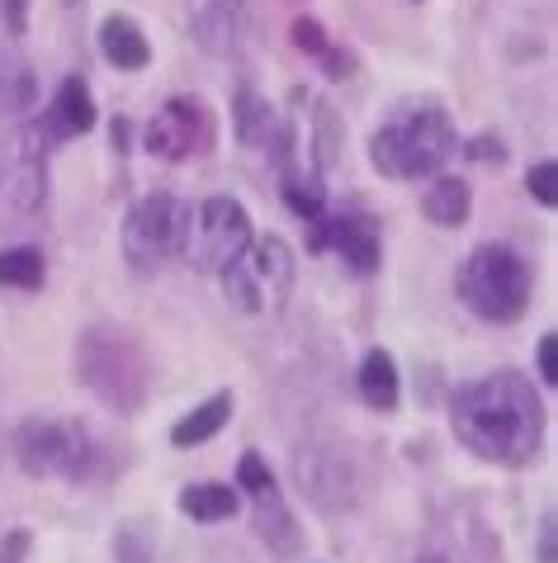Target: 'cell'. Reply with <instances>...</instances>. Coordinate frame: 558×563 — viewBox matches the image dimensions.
Masks as SVG:
<instances>
[{"instance_id": "cell-1", "label": "cell", "mask_w": 558, "mask_h": 563, "mask_svg": "<svg viewBox=\"0 0 558 563\" xmlns=\"http://www.w3.org/2000/svg\"><path fill=\"white\" fill-rule=\"evenodd\" d=\"M449 427L459 445L498 468H525L545 445V402L516 369L459 384L449 398Z\"/></svg>"}, {"instance_id": "cell-2", "label": "cell", "mask_w": 558, "mask_h": 563, "mask_svg": "<svg viewBox=\"0 0 558 563\" xmlns=\"http://www.w3.org/2000/svg\"><path fill=\"white\" fill-rule=\"evenodd\" d=\"M76 379L119 417H137L152 394V360L143 341L114 322H96L76 336Z\"/></svg>"}, {"instance_id": "cell-3", "label": "cell", "mask_w": 558, "mask_h": 563, "mask_svg": "<svg viewBox=\"0 0 558 563\" xmlns=\"http://www.w3.org/2000/svg\"><path fill=\"white\" fill-rule=\"evenodd\" d=\"M455 152H459V137L440 104H416L408 114L389 119L383 129H375V137H369V166L389 180L436 176Z\"/></svg>"}, {"instance_id": "cell-4", "label": "cell", "mask_w": 558, "mask_h": 563, "mask_svg": "<svg viewBox=\"0 0 558 563\" xmlns=\"http://www.w3.org/2000/svg\"><path fill=\"white\" fill-rule=\"evenodd\" d=\"M455 294L459 303L483 322H516L525 308H531L535 294V271L516 246L506 242H478L469 256H464L459 275H455Z\"/></svg>"}, {"instance_id": "cell-5", "label": "cell", "mask_w": 558, "mask_h": 563, "mask_svg": "<svg viewBox=\"0 0 558 563\" xmlns=\"http://www.w3.org/2000/svg\"><path fill=\"white\" fill-rule=\"evenodd\" d=\"M14 460L29 478H71L90 483L104 468V445L96 431L81 421H57V417H29L14 431Z\"/></svg>"}, {"instance_id": "cell-6", "label": "cell", "mask_w": 558, "mask_h": 563, "mask_svg": "<svg viewBox=\"0 0 558 563\" xmlns=\"http://www.w3.org/2000/svg\"><path fill=\"white\" fill-rule=\"evenodd\" d=\"M336 143H341V123L336 109L322 96L293 90V104L279 119V137H275V166H279V185L284 180H313L322 185V170L336 162Z\"/></svg>"}, {"instance_id": "cell-7", "label": "cell", "mask_w": 558, "mask_h": 563, "mask_svg": "<svg viewBox=\"0 0 558 563\" xmlns=\"http://www.w3.org/2000/svg\"><path fill=\"white\" fill-rule=\"evenodd\" d=\"M293 275H299V261H293V246L284 238H252L237 256L223 265V299L237 312H252V318H266L279 312L293 289Z\"/></svg>"}, {"instance_id": "cell-8", "label": "cell", "mask_w": 558, "mask_h": 563, "mask_svg": "<svg viewBox=\"0 0 558 563\" xmlns=\"http://www.w3.org/2000/svg\"><path fill=\"white\" fill-rule=\"evenodd\" d=\"M252 242V213L232 195H213L180 209L176 218V252L185 265L204 275H223V265Z\"/></svg>"}, {"instance_id": "cell-9", "label": "cell", "mask_w": 558, "mask_h": 563, "mask_svg": "<svg viewBox=\"0 0 558 563\" xmlns=\"http://www.w3.org/2000/svg\"><path fill=\"white\" fill-rule=\"evenodd\" d=\"M213 143H219V123H213V109L199 96H170L143 129V147L161 162L209 156Z\"/></svg>"}, {"instance_id": "cell-10", "label": "cell", "mask_w": 558, "mask_h": 563, "mask_svg": "<svg viewBox=\"0 0 558 563\" xmlns=\"http://www.w3.org/2000/svg\"><path fill=\"white\" fill-rule=\"evenodd\" d=\"M293 483L317 511H346L360 503V474L341 445L308 441L293 450Z\"/></svg>"}, {"instance_id": "cell-11", "label": "cell", "mask_w": 558, "mask_h": 563, "mask_svg": "<svg viewBox=\"0 0 558 563\" xmlns=\"http://www.w3.org/2000/svg\"><path fill=\"white\" fill-rule=\"evenodd\" d=\"M176 218H180V205L161 190L143 195L137 205L123 213V261H129L133 275H157L161 261L176 252Z\"/></svg>"}, {"instance_id": "cell-12", "label": "cell", "mask_w": 558, "mask_h": 563, "mask_svg": "<svg viewBox=\"0 0 558 563\" xmlns=\"http://www.w3.org/2000/svg\"><path fill=\"white\" fill-rule=\"evenodd\" d=\"M308 246L313 252H336L355 275H375L383 261V238L369 213H317Z\"/></svg>"}, {"instance_id": "cell-13", "label": "cell", "mask_w": 558, "mask_h": 563, "mask_svg": "<svg viewBox=\"0 0 558 563\" xmlns=\"http://www.w3.org/2000/svg\"><path fill=\"white\" fill-rule=\"evenodd\" d=\"M96 129V96H90V86L81 76H67V81L57 86V96L48 100L38 119V137H53V143H67V137H81Z\"/></svg>"}, {"instance_id": "cell-14", "label": "cell", "mask_w": 558, "mask_h": 563, "mask_svg": "<svg viewBox=\"0 0 558 563\" xmlns=\"http://www.w3.org/2000/svg\"><path fill=\"white\" fill-rule=\"evenodd\" d=\"M194 43L213 57H237L246 43V0H199L194 5Z\"/></svg>"}, {"instance_id": "cell-15", "label": "cell", "mask_w": 558, "mask_h": 563, "mask_svg": "<svg viewBox=\"0 0 558 563\" xmlns=\"http://www.w3.org/2000/svg\"><path fill=\"white\" fill-rule=\"evenodd\" d=\"M256 503V536L270 544V554L275 559H293L303 550V530H299V521H293V511L284 507V497H279V483L275 488H266V493H256L252 497Z\"/></svg>"}, {"instance_id": "cell-16", "label": "cell", "mask_w": 558, "mask_h": 563, "mask_svg": "<svg viewBox=\"0 0 558 563\" xmlns=\"http://www.w3.org/2000/svg\"><path fill=\"white\" fill-rule=\"evenodd\" d=\"M100 57L119 71H143L152 62V43H147L143 29H137V20H129V14H110V20L100 24Z\"/></svg>"}, {"instance_id": "cell-17", "label": "cell", "mask_w": 558, "mask_h": 563, "mask_svg": "<svg viewBox=\"0 0 558 563\" xmlns=\"http://www.w3.org/2000/svg\"><path fill=\"white\" fill-rule=\"evenodd\" d=\"M360 402L375 412H398L402 402V374H398V360L375 346L360 360Z\"/></svg>"}, {"instance_id": "cell-18", "label": "cell", "mask_w": 558, "mask_h": 563, "mask_svg": "<svg viewBox=\"0 0 558 563\" xmlns=\"http://www.w3.org/2000/svg\"><path fill=\"white\" fill-rule=\"evenodd\" d=\"M232 408H237V398L227 394H213V398H204L194 412H185L176 427H170V445L176 450H194V445H204V441H213L227 421H232Z\"/></svg>"}, {"instance_id": "cell-19", "label": "cell", "mask_w": 558, "mask_h": 563, "mask_svg": "<svg viewBox=\"0 0 558 563\" xmlns=\"http://www.w3.org/2000/svg\"><path fill=\"white\" fill-rule=\"evenodd\" d=\"M232 123H237L242 147H275V137H279V114L252 86L237 90V100H232Z\"/></svg>"}, {"instance_id": "cell-20", "label": "cell", "mask_w": 558, "mask_h": 563, "mask_svg": "<svg viewBox=\"0 0 558 563\" xmlns=\"http://www.w3.org/2000/svg\"><path fill=\"white\" fill-rule=\"evenodd\" d=\"M422 209H426V218L436 228H459V223H469V213H473V190L459 176H440L426 190Z\"/></svg>"}, {"instance_id": "cell-21", "label": "cell", "mask_w": 558, "mask_h": 563, "mask_svg": "<svg viewBox=\"0 0 558 563\" xmlns=\"http://www.w3.org/2000/svg\"><path fill=\"white\" fill-rule=\"evenodd\" d=\"M176 507L194 521H227V516H237V488L232 483H190V488H180Z\"/></svg>"}, {"instance_id": "cell-22", "label": "cell", "mask_w": 558, "mask_h": 563, "mask_svg": "<svg viewBox=\"0 0 558 563\" xmlns=\"http://www.w3.org/2000/svg\"><path fill=\"white\" fill-rule=\"evenodd\" d=\"M43 279H48V261L38 246L0 252V289H43Z\"/></svg>"}, {"instance_id": "cell-23", "label": "cell", "mask_w": 558, "mask_h": 563, "mask_svg": "<svg viewBox=\"0 0 558 563\" xmlns=\"http://www.w3.org/2000/svg\"><path fill=\"white\" fill-rule=\"evenodd\" d=\"M114 554H119V563H152V559H157V544H152V536L143 530V521H133V526L114 540Z\"/></svg>"}, {"instance_id": "cell-24", "label": "cell", "mask_w": 558, "mask_h": 563, "mask_svg": "<svg viewBox=\"0 0 558 563\" xmlns=\"http://www.w3.org/2000/svg\"><path fill=\"white\" fill-rule=\"evenodd\" d=\"M289 34H293V48H299V53H308V57H322V53L332 48L327 29H322V20H313V14H299Z\"/></svg>"}, {"instance_id": "cell-25", "label": "cell", "mask_w": 558, "mask_h": 563, "mask_svg": "<svg viewBox=\"0 0 558 563\" xmlns=\"http://www.w3.org/2000/svg\"><path fill=\"white\" fill-rule=\"evenodd\" d=\"M554 180H558V166L549 162V156H545V162H535V166H531V176H525V190H531V199H535L539 209H554V205H558Z\"/></svg>"}, {"instance_id": "cell-26", "label": "cell", "mask_w": 558, "mask_h": 563, "mask_svg": "<svg viewBox=\"0 0 558 563\" xmlns=\"http://www.w3.org/2000/svg\"><path fill=\"white\" fill-rule=\"evenodd\" d=\"M237 488H246V493H266V488H275V474H270V464L256 455V450H246L242 455V464H237Z\"/></svg>"}, {"instance_id": "cell-27", "label": "cell", "mask_w": 558, "mask_h": 563, "mask_svg": "<svg viewBox=\"0 0 558 563\" xmlns=\"http://www.w3.org/2000/svg\"><path fill=\"white\" fill-rule=\"evenodd\" d=\"M535 360H539V379H545V384H558V336H554V332L539 336Z\"/></svg>"}, {"instance_id": "cell-28", "label": "cell", "mask_w": 558, "mask_h": 563, "mask_svg": "<svg viewBox=\"0 0 558 563\" xmlns=\"http://www.w3.org/2000/svg\"><path fill=\"white\" fill-rule=\"evenodd\" d=\"M29 5L34 0H0V20H5V34L20 38L24 29H29Z\"/></svg>"}, {"instance_id": "cell-29", "label": "cell", "mask_w": 558, "mask_h": 563, "mask_svg": "<svg viewBox=\"0 0 558 563\" xmlns=\"http://www.w3.org/2000/svg\"><path fill=\"white\" fill-rule=\"evenodd\" d=\"M29 550H34V536H29V530H10V536L0 540V563H24Z\"/></svg>"}, {"instance_id": "cell-30", "label": "cell", "mask_w": 558, "mask_h": 563, "mask_svg": "<svg viewBox=\"0 0 558 563\" xmlns=\"http://www.w3.org/2000/svg\"><path fill=\"white\" fill-rule=\"evenodd\" d=\"M464 156H473V162H506V147H502V137L483 133V137H473V143L464 147Z\"/></svg>"}, {"instance_id": "cell-31", "label": "cell", "mask_w": 558, "mask_h": 563, "mask_svg": "<svg viewBox=\"0 0 558 563\" xmlns=\"http://www.w3.org/2000/svg\"><path fill=\"white\" fill-rule=\"evenodd\" d=\"M554 516H545V526H539V563H554Z\"/></svg>"}, {"instance_id": "cell-32", "label": "cell", "mask_w": 558, "mask_h": 563, "mask_svg": "<svg viewBox=\"0 0 558 563\" xmlns=\"http://www.w3.org/2000/svg\"><path fill=\"white\" fill-rule=\"evenodd\" d=\"M422 563H455V559H445V554H426Z\"/></svg>"}, {"instance_id": "cell-33", "label": "cell", "mask_w": 558, "mask_h": 563, "mask_svg": "<svg viewBox=\"0 0 558 563\" xmlns=\"http://www.w3.org/2000/svg\"><path fill=\"white\" fill-rule=\"evenodd\" d=\"M279 5H299V0H279Z\"/></svg>"}]
</instances>
